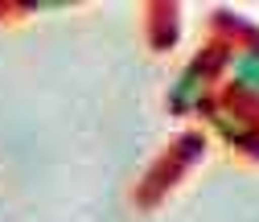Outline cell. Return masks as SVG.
<instances>
[{
  "mask_svg": "<svg viewBox=\"0 0 259 222\" xmlns=\"http://www.w3.org/2000/svg\"><path fill=\"white\" fill-rule=\"evenodd\" d=\"M235 78L247 91H259V50H243L235 58Z\"/></svg>",
  "mask_w": 259,
  "mask_h": 222,
  "instance_id": "cell-1",
  "label": "cell"
}]
</instances>
